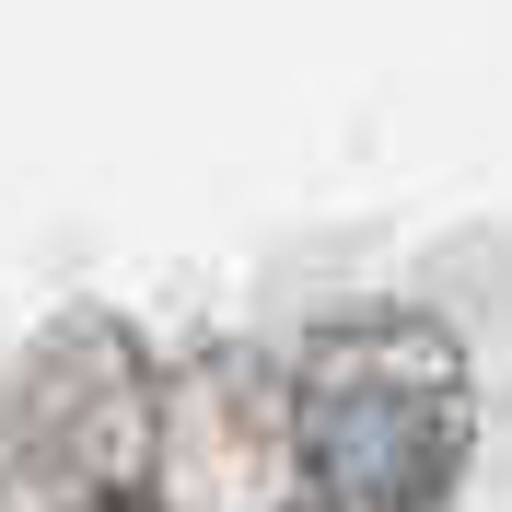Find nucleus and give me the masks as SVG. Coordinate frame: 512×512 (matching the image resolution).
<instances>
[{
    "mask_svg": "<svg viewBox=\"0 0 512 512\" xmlns=\"http://www.w3.org/2000/svg\"><path fill=\"white\" fill-rule=\"evenodd\" d=\"M454 443H466L454 384H396L373 350L315 384V478L350 512H419L431 489H443Z\"/></svg>",
    "mask_w": 512,
    "mask_h": 512,
    "instance_id": "nucleus-1",
    "label": "nucleus"
}]
</instances>
